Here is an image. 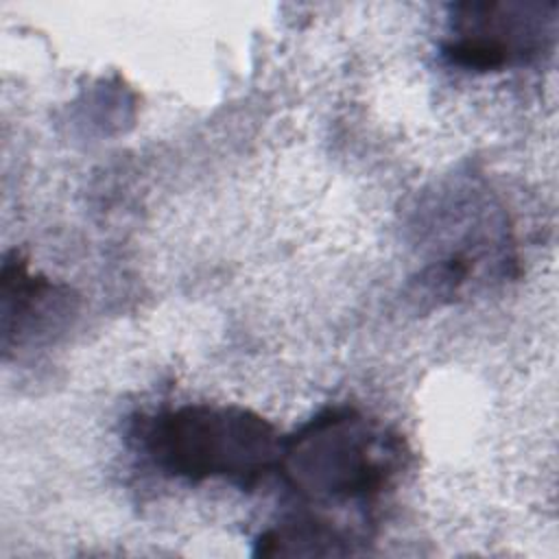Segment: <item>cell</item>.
Instances as JSON below:
<instances>
[{"label":"cell","instance_id":"obj_3","mask_svg":"<svg viewBox=\"0 0 559 559\" xmlns=\"http://www.w3.org/2000/svg\"><path fill=\"white\" fill-rule=\"evenodd\" d=\"M557 2H461L443 55L452 66L489 72L539 57L555 37Z\"/></svg>","mask_w":559,"mask_h":559},{"label":"cell","instance_id":"obj_4","mask_svg":"<svg viewBox=\"0 0 559 559\" xmlns=\"http://www.w3.org/2000/svg\"><path fill=\"white\" fill-rule=\"evenodd\" d=\"M2 345H22L41 332L50 314H63L66 295L57 293L46 277L33 275L17 255H7L2 264Z\"/></svg>","mask_w":559,"mask_h":559},{"label":"cell","instance_id":"obj_1","mask_svg":"<svg viewBox=\"0 0 559 559\" xmlns=\"http://www.w3.org/2000/svg\"><path fill=\"white\" fill-rule=\"evenodd\" d=\"M400 435L356 408H328L284 439L275 472L319 507L369 504L406 465Z\"/></svg>","mask_w":559,"mask_h":559},{"label":"cell","instance_id":"obj_2","mask_svg":"<svg viewBox=\"0 0 559 559\" xmlns=\"http://www.w3.org/2000/svg\"><path fill=\"white\" fill-rule=\"evenodd\" d=\"M284 439L262 415L240 406L186 404L140 426V448L164 474L190 483L255 485L277 467Z\"/></svg>","mask_w":559,"mask_h":559}]
</instances>
